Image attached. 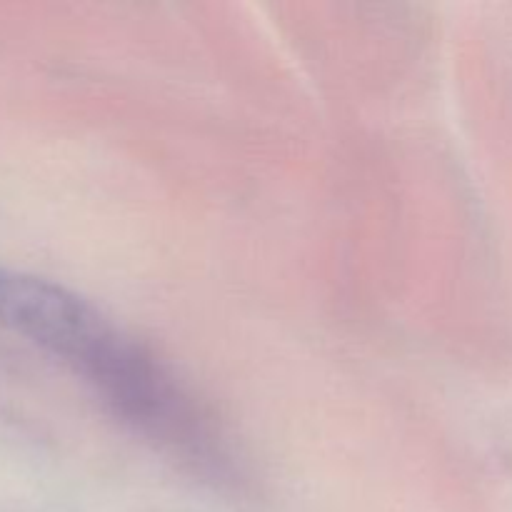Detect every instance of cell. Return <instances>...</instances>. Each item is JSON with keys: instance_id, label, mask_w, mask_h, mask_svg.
Here are the masks:
<instances>
[{"instance_id": "obj_1", "label": "cell", "mask_w": 512, "mask_h": 512, "mask_svg": "<svg viewBox=\"0 0 512 512\" xmlns=\"http://www.w3.org/2000/svg\"><path fill=\"white\" fill-rule=\"evenodd\" d=\"M0 325L63 360L105 408L153 448L193 425L198 398L140 340L73 290L0 268Z\"/></svg>"}]
</instances>
